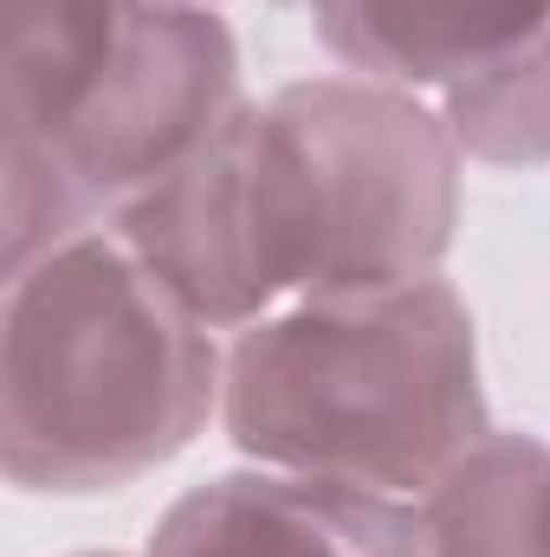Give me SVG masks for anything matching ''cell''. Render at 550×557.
<instances>
[{
  "mask_svg": "<svg viewBox=\"0 0 550 557\" xmlns=\"http://www.w3.org/2000/svg\"><path fill=\"white\" fill-rule=\"evenodd\" d=\"M78 557H124V552H78Z\"/></svg>",
  "mask_w": 550,
  "mask_h": 557,
  "instance_id": "7c38bea8",
  "label": "cell"
},
{
  "mask_svg": "<svg viewBox=\"0 0 550 557\" xmlns=\"http://www.w3.org/2000/svg\"><path fill=\"white\" fill-rule=\"evenodd\" d=\"M311 20L317 46L357 72L421 98L492 65L550 20V0H273Z\"/></svg>",
  "mask_w": 550,
  "mask_h": 557,
  "instance_id": "52a82bcc",
  "label": "cell"
},
{
  "mask_svg": "<svg viewBox=\"0 0 550 557\" xmlns=\"http://www.w3.org/2000/svg\"><path fill=\"white\" fill-rule=\"evenodd\" d=\"M130 0H7V149L46 156L124 39Z\"/></svg>",
  "mask_w": 550,
  "mask_h": 557,
  "instance_id": "9c48e42d",
  "label": "cell"
},
{
  "mask_svg": "<svg viewBox=\"0 0 550 557\" xmlns=\"http://www.w3.org/2000/svg\"><path fill=\"white\" fill-rule=\"evenodd\" d=\"M142 557H427L414 499L240 467L188 486Z\"/></svg>",
  "mask_w": 550,
  "mask_h": 557,
  "instance_id": "8992f818",
  "label": "cell"
},
{
  "mask_svg": "<svg viewBox=\"0 0 550 557\" xmlns=\"http://www.w3.org/2000/svg\"><path fill=\"white\" fill-rule=\"evenodd\" d=\"M247 188L278 305L447 273L466 149L421 91L317 72L247 98Z\"/></svg>",
  "mask_w": 550,
  "mask_h": 557,
  "instance_id": "3957f363",
  "label": "cell"
},
{
  "mask_svg": "<svg viewBox=\"0 0 550 557\" xmlns=\"http://www.w3.org/2000/svg\"><path fill=\"white\" fill-rule=\"evenodd\" d=\"M247 104L201 143L182 169H168L149 195H137L111 227L137 253L175 305H188L208 331L234 337L253 318L278 311L260 214L247 188V143H240Z\"/></svg>",
  "mask_w": 550,
  "mask_h": 557,
  "instance_id": "5b68a950",
  "label": "cell"
},
{
  "mask_svg": "<svg viewBox=\"0 0 550 557\" xmlns=\"http://www.w3.org/2000/svg\"><path fill=\"white\" fill-rule=\"evenodd\" d=\"M240 104V39L221 7L130 0L124 39L65 137L46 156H0L7 273L91 227H111Z\"/></svg>",
  "mask_w": 550,
  "mask_h": 557,
  "instance_id": "277c9868",
  "label": "cell"
},
{
  "mask_svg": "<svg viewBox=\"0 0 550 557\" xmlns=\"http://www.w3.org/2000/svg\"><path fill=\"white\" fill-rule=\"evenodd\" d=\"M227 344L91 227L7 273L0 467L39 499L124 493L221 421Z\"/></svg>",
  "mask_w": 550,
  "mask_h": 557,
  "instance_id": "6da1fadb",
  "label": "cell"
},
{
  "mask_svg": "<svg viewBox=\"0 0 550 557\" xmlns=\"http://www.w3.org/2000/svg\"><path fill=\"white\" fill-rule=\"evenodd\" d=\"M440 117L466 149V162L486 169H550V20L525 33L492 65L453 78L440 98Z\"/></svg>",
  "mask_w": 550,
  "mask_h": 557,
  "instance_id": "30bf717a",
  "label": "cell"
},
{
  "mask_svg": "<svg viewBox=\"0 0 550 557\" xmlns=\"http://www.w3.org/2000/svg\"><path fill=\"white\" fill-rule=\"evenodd\" d=\"M427 557H550V441L492 428L421 499Z\"/></svg>",
  "mask_w": 550,
  "mask_h": 557,
  "instance_id": "ba28073f",
  "label": "cell"
},
{
  "mask_svg": "<svg viewBox=\"0 0 550 557\" xmlns=\"http://www.w3.org/2000/svg\"><path fill=\"white\" fill-rule=\"evenodd\" d=\"M221 428L247 467L421 499L492 434L460 285L434 273L253 318L227 337Z\"/></svg>",
  "mask_w": 550,
  "mask_h": 557,
  "instance_id": "7a4b0ae2",
  "label": "cell"
},
{
  "mask_svg": "<svg viewBox=\"0 0 550 557\" xmlns=\"http://www.w3.org/2000/svg\"><path fill=\"white\" fill-rule=\"evenodd\" d=\"M162 7H221V0H162Z\"/></svg>",
  "mask_w": 550,
  "mask_h": 557,
  "instance_id": "8fae6325",
  "label": "cell"
}]
</instances>
